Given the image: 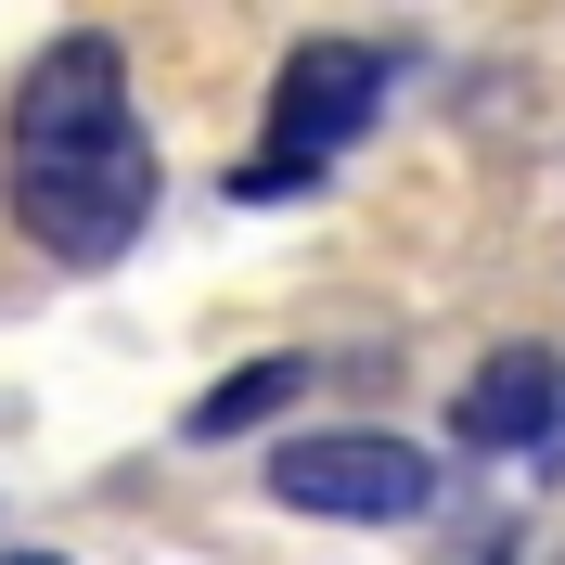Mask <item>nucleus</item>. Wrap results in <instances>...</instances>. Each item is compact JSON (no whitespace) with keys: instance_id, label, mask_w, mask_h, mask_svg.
Here are the masks:
<instances>
[{"instance_id":"1","label":"nucleus","mask_w":565,"mask_h":565,"mask_svg":"<svg viewBox=\"0 0 565 565\" xmlns=\"http://www.w3.org/2000/svg\"><path fill=\"white\" fill-rule=\"evenodd\" d=\"M154 218V141L129 129H90V141H52V154H13V232L65 270H104V257L141 245Z\"/></svg>"},{"instance_id":"2","label":"nucleus","mask_w":565,"mask_h":565,"mask_svg":"<svg viewBox=\"0 0 565 565\" xmlns=\"http://www.w3.org/2000/svg\"><path fill=\"white\" fill-rule=\"evenodd\" d=\"M386 104V52H360V39H296L270 77V154L232 168V206H270V193H309L360 129Z\"/></svg>"},{"instance_id":"3","label":"nucleus","mask_w":565,"mask_h":565,"mask_svg":"<svg viewBox=\"0 0 565 565\" xmlns=\"http://www.w3.org/2000/svg\"><path fill=\"white\" fill-rule=\"evenodd\" d=\"M270 501L282 514H321V527H412L437 501V462L412 437H282L270 450Z\"/></svg>"},{"instance_id":"4","label":"nucleus","mask_w":565,"mask_h":565,"mask_svg":"<svg viewBox=\"0 0 565 565\" xmlns=\"http://www.w3.org/2000/svg\"><path fill=\"white\" fill-rule=\"evenodd\" d=\"M90 129H129V65H116L104 26L52 39L13 90V154H52V141H90Z\"/></svg>"},{"instance_id":"5","label":"nucleus","mask_w":565,"mask_h":565,"mask_svg":"<svg viewBox=\"0 0 565 565\" xmlns=\"http://www.w3.org/2000/svg\"><path fill=\"white\" fill-rule=\"evenodd\" d=\"M565 424V373L540 348H501V360H476L462 373V398H450V437L462 450H540Z\"/></svg>"},{"instance_id":"6","label":"nucleus","mask_w":565,"mask_h":565,"mask_svg":"<svg viewBox=\"0 0 565 565\" xmlns=\"http://www.w3.org/2000/svg\"><path fill=\"white\" fill-rule=\"evenodd\" d=\"M296 386H309V360H245V373H218V386L180 412V437H193V450H232V437H257L270 412H296Z\"/></svg>"},{"instance_id":"7","label":"nucleus","mask_w":565,"mask_h":565,"mask_svg":"<svg viewBox=\"0 0 565 565\" xmlns=\"http://www.w3.org/2000/svg\"><path fill=\"white\" fill-rule=\"evenodd\" d=\"M0 565H65V553H0Z\"/></svg>"}]
</instances>
